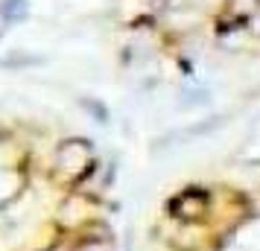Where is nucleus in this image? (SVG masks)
<instances>
[{"label":"nucleus","instance_id":"2","mask_svg":"<svg viewBox=\"0 0 260 251\" xmlns=\"http://www.w3.org/2000/svg\"><path fill=\"white\" fill-rule=\"evenodd\" d=\"M53 251H64V248H59V245H56V248H53Z\"/></svg>","mask_w":260,"mask_h":251},{"label":"nucleus","instance_id":"1","mask_svg":"<svg viewBox=\"0 0 260 251\" xmlns=\"http://www.w3.org/2000/svg\"><path fill=\"white\" fill-rule=\"evenodd\" d=\"M170 213H173V219H178L181 225L208 222L211 213H213V196L208 190H196V187H193V190H184L170 202Z\"/></svg>","mask_w":260,"mask_h":251}]
</instances>
